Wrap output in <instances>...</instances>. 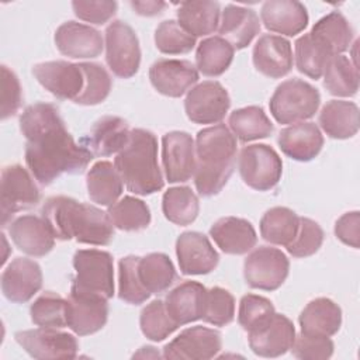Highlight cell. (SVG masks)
Returning a JSON list of instances; mask_svg holds the SVG:
<instances>
[{"label": "cell", "instance_id": "6da1fadb", "mask_svg": "<svg viewBox=\"0 0 360 360\" xmlns=\"http://www.w3.org/2000/svg\"><path fill=\"white\" fill-rule=\"evenodd\" d=\"M25 138V163L34 179L49 186L62 174L84 172L93 153L76 143L65 127L59 108L49 103H34L20 115Z\"/></svg>", "mask_w": 360, "mask_h": 360}, {"label": "cell", "instance_id": "7a4b0ae2", "mask_svg": "<svg viewBox=\"0 0 360 360\" xmlns=\"http://www.w3.org/2000/svg\"><path fill=\"white\" fill-rule=\"evenodd\" d=\"M41 217L60 240L75 239L79 243L105 246L114 238V225L108 212L72 197L48 198L41 208Z\"/></svg>", "mask_w": 360, "mask_h": 360}, {"label": "cell", "instance_id": "3957f363", "mask_svg": "<svg viewBox=\"0 0 360 360\" xmlns=\"http://www.w3.org/2000/svg\"><path fill=\"white\" fill-rule=\"evenodd\" d=\"M236 138L225 124L201 129L195 138L194 184L200 195L218 194L233 173Z\"/></svg>", "mask_w": 360, "mask_h": 360}, {"label": "cell", "instance_id": "277c9868", "mask_svg": "<svg viewBox=\"0 0 360 360\" xmlns=\"http://www.w3.org/2000/svg\"><path fill=\"white\" fill-rule=\"evenodd\" d=\"M114 166L128 191L134 194L149 195L165 186L158 162V139L148 129L131 131L128 143L114 159Z\"/></svg>", "mask_w": 360, "mask_h": 360}, {"label": "cell", "instance_id": "5b68a950", "mask_svg": "<svg viewBox=\"0 0 360 360\" xmlns=\"http://www.w3.org/2000/svg\"><path fill=\"white\" fill-rule=\"evenodd\" d=\"M319 104V91L308 82L294 77L276 87L269 108L278 124H297L314 117Z\"/></svg>", "mask_w": 360, "mask_h": 360}, {"label": "cell", "instance_id": "8992f818", "mask_svg": "<svg viewBox=\"0 0 360 360\" xmlns=\"http://www.w3.org/2000/svg\"><path fill=\"white\" fill-rule=\"evenodd\" d=\"M72 287L96 292L107 300L114 295V260L105 250L79 249L73 256Z\"/></svg>", "mask_w": 360, "mask_h": 360}, {"label": "cell", "instance_id": "52a82bcc", "mask_svg": "<svg viewBox=\"0 0 360 360\" xmlns=\"http://www.w3.org/2000/svg\"><path fill=\"white\" fill-rule=\"evenodd\" d=\"M239 174L245 184L257 191L274 188L283 174V162L278 153L266 143L245 146L238 158Z\"/></svg>", "mask_w": 360, "mask_h": 360}, {"label": "cell", "instance_id": "ba28073f", "mask_svg": "<svg viewBox=\"0 0 360 360\" xmlns=\"http://www.w3.org/2000/svg\"><path fill=\"white\" fill-rule=\"evenodd\" d=\"M105 62L110 70L121 79L136 75L141 65L139 41L125 21L115 20L105 28Z\"/></svg>", "mask_w": 360, "mask_h": 360}, {"label": "cell", "instance_id": "9c48e42d", "mask_svg": "<svg viewBox=\"0 0 360 360\" xmlns=\"http://www.w3.org/2000/svg\"><path fill=\"white\" fill-rule=\"evenodd\" d=\"M290 270L287 256L277 248L259 246L252 250L243 263V277L249 287L274 291L285 281Z\"/></svg>", "mask_w": 360, "mask_h": 360}, {"label": "cell", "instance_id": "30bf717a", "mask_svg": "<svg viewBox=\"0 0 360 360\" xmlns=\"http://www.w3.org/2000/svg\"><path fill=\"white\" fill-rule=\"evenodd\" d=\"M0 195L1 226H6L15 212L28 210L41 200L38 186L21 165H10L3 169Z\"/></svg>", "mask_w": 360, "mask_h": 360}, {"label": "cell", "instance_id": "8fae6325", "mask_svg": "<svg viewBox=\"0 0 360 360\" xmlns=\"http://www.w3.org/2000/svg\"><path fill=\"white\" fill-rule=\"evenodd\" d=\"M107 301L100 294L70 287L66 300V326L79 336L98 332L108 319Z\"/></svg>", "mask_w": 360, "mask_h": 360}, {"label": "cell", "instance_id": "7c38bea8", "mask_svg": "<svg viewBox=\"0 0 360 360\" xmlns=\"http://www.w3.org/2000/svg\"><path fill=\"white\" fill-rule=\"evenodd\" d=\"M15 342L34 359H75L77 356V339L58 328H42L18 330Z\"/></svg>", "mask_w": 360, "mask_h": 360}, {"label": "cell", "instance_id": "4fadbf2b", "mask_svg": "<svg viewBox=\"0 0 360 360\" xmlns=\"http://www.w3.org/2000/svg\"><path fill=\"white\" fill-rule=\"evenodd\" d=\"M231 105L226 89L217 80H205L188 90L184 100L187 118L194 124H218Z\"/></svg>", "mask_w": 360, "mask_h": 360}, {"label": "cell", "instance_id": "5bb4252c", "mask_svg": "<svg viewBox=\"0 0 360 360\" xmlns=\"http://www.w3.org/2000/svg\"><path fill=\"white\" fill-rule=\"evenodd\" d=\"M32 73L39 84L60 100H75L84 89V72L80 63L51 60L37 63Z\"/></svg>", "mask_w": 360, "mask_h": 360}, {"label": "cell", "instance_id": "9a60e30c", "mask_svg": "<svg viewBox=\"0 0 360 360\" xmlns=\"http://www.w3.org/2000/svg\"><path fill=\"white\" fill-rule=\"evenodd\" d=\"M222 349L221 333L205 326H191L180 332L163 347L165 359L208 360Z\"/></svg>", "mask_w": 360, "mask_h": 360}, {"label": "cell", "instance_id": "2e32d148", "mask_svg": "<svg viewBox=\"0 0 360 360\" xmlns=\"http://www.w3.org/2000/svg\"><path fill=\"white\" fill-rule=\"evenodd\" d=\"M162 162L169 183H183L194 176L195 142L184 131H172L162 138Z\"/></svg>", "mask_w": 360, "mask_h": 360}, {"label": "cell", "instance_id": "e0dca14e", "mask_svg": "<svg viewBox=\"0 0 360 360\" xmlns=\"http://www.w3.org/2000/svg\"><path fill=\"white\" fill-rule=\"evenodd\" d=\"M295 339L294 323L283 314L274 312L263 325L248 332L252 352L260 357H278L285 354Z\"/></svg>", "mask_w": 360, "mask_h": 360}, {"label": "cell", "instance_id": "ac0fdd59", "mask_svg": "<svg viewBox=\"0 0 360 360\" xmlns=\"http://www.w3.org/2000/svg\"><path fill=\"white\" fill-rule=\"evenodd\" d=\"M176 255L180 271L186 276L208 274L219 262V255L210 239L197 231L180 233L176 240Z\"/></svg>", "mask_w": 360, "mask_h": 360}, {"label": "cell", "instance_id": "d6986e66", "mask_svg": "<svg viewBox=\"0 0 360 360\" xmlns=\"http://www.w3.org/2000/svg\"><path fill=\"white\" fill-rule=\"evenodd\" d=\"M155 90L167 97H181L198 82V70L184 59H158L149 69Z\"/></svg>", "mask_w": 360, "mask_h": 360}, {"label": "cell", "instance_id": "ffe728a7", "mask_svg": "<svg viewBox=\"0 0 360 360\" xmlns=\"http://www.w3.org/2000/svg\"><path fill=\"white\" fill-rule=\"evenodd\" d=\"M42 287V271L35 260L15 257L1 274L3 295L15 304L30 301Z\"/></svg>", "mask_w": 360, "mask_h": 360}, {"label": "cell", "instance_id": "44dd1931", "mask_svg": "<svg viewBox=\"0 0 360 360\" xmlns=\"http://www.w3.org/2000/svg\"><path fill=\"white\" fill-rule=\"evenodd\" d=\"M55 45L62 55L73 59L97 58L104 48L101 32L77 21H66L58 27Z\"/></svg>", "mask_w": 360, "mask_h": 360}, {"label": "cell", "instance_id": "7402d4cb", "mask_svg": "<svg viewBox=\"0 0 360 360\" xmlns=\"http://www.w3.org/2000/svg\"><path fill=\"white\" fill-rule=\"evenodd\" d=\"M8 233L14 245L25 255L41 257L48 255L55 246V235L41 215H21L15 218Z\"/></svg>", "mask_w": 360, "mask_h": 360}, {"label": "cell", "instance_id": "603a6c76", "mask_svg": "<svg viewBox=\"0 0 360 360\" xmlns=\"http://www.w3.org/2000/svg\"><path fill=\"white\" fill-rule=\"evenodd\" d=\"M252 56L256 70L270 79L285 76L294 63L291 44L281 35H262L253 46Z\"/></svg>", "mask_w": 360, "mask_h": 360}, {"label": "cell", "instance_id": "cb8c5ba5", "mask_svg": "<svg viewBox=\"0 0 360 360\" xmlns=\"http://www.w3.org/2000/svg\"><path fill=\"white\" fill-rule=\"evenodd\" d=\"M131 129L128 122L115 115H105L94 122L90 132L80 139L93 156H111L128 143Z\"/></svg>", "mask_w": 360, "mask_h": 360}, {"label": "cell", "instance_id": "d4e9b609", "mask_svg": "<svg viewBox=\"0 0 360 360\" xmlns=\"http://www.w3.org/2000/svg\"><path fill=\"white\" fill-rule=\"evenodd\" d=\"M264 27L287 37H294L308 25V13L302 3L297 0H267L260 10Z\"/></svg>", "mask_w": 360, "mask_h": 360}, {"label": "cell", "instance_id": "484cf974", "mask_svg": "<svg viewBox=\"0 0 360 360\" xmlns=\"http://www.w3.org/2000/svg\"><path fill=\"white\" fill-rule=\"evenodd\" d=\"M207 288L198 281H183L176 285L165 300L169 316L179 325H187L201 319L204 312Z\"/></svg>", "mask_w": 360, "mask_h": 360}, {"label": "cell", "instance_id": "4316f807", "mask_svg": "<svg viewBox=\"0 0 360 360\" xmlns=\"http://www.w3.org/2000/svg\"><path fill=\"white\" fill-rule=\"evenodd\" d=\"M277 142L285 156L297 162H309L321 152L323 136L315 122L302 121L281 129Z\"/></svg>", "mask_w": 360, "mask_h": 360}, {"label": "cell", "instance_id": "83f0119b", "mask_svg": "<svg viewBox=\"0 0 360 360\" xmlns=\"http://www.w3.org/2000/svg\"><path fill=\"white\" fill-rule=\"evenodd\" d=\"M210 236L226 255H245L257 242L253 225L243 218L224 217L212 224Z\"/></svg>", "mask_w": 360, "mask_h": 360}, {"label": "cell", "instance_id": "f1b7e54d", "mask_svg": "<svg viewBox=\"0 0 360 360\" xmlns=\"http://www.w3.org/2000/svg\"><path fill=\"white\" fill-rule=\"evenodd\" d=\"M218 32L233 49H243L260 32L259 17L252 8L228 4L222 11Z\"/></svg>", "mask_w": 360, "mask_h": 360}, {"label": "cell", "instance_id": "f546056e", "mask_svg": "<svg viewBox=\"0 0 360 360\" xmlns=\"http://www.w3.org/2000/svg\"><path fill=\"white\" fill-rule=\"evenodd\" d=\"M301 333L330 338L340 329L342 309L325 297L315 298L307 304L298 318Z\"/></svg>", "mask_w": 360, "mask_h": 360}, {"label": "cell", "instance_id": "4dcf8cb0", "mask_svg": "<svg viewBox=\"0 0 360 360\" xmlns=\"http://www.w3.org/2000/svg\"><path fill=\"white\" fill-rule=\"evenodd\" d=\"M318 122L322 131L333 139H347L359 131V107L353 101L330 100L321 112Z\"/></svg>", "mask_w": 360, "mask_h": 360}, {"label": "cell", "instance_id": "1f68e13d", "mask_svg": "<svg viewBox=\"0 0 360 360\" xmlns=\"http://www.w3.org/2000/svg\"><path fill=\"white\" fill-rule=\"evenodd\" d=\"M90 200L103 207H111L122 194L124 181L115 166L108 160L96 162L86 176Z\"/></svg>", "mask_w": 360, "mask_h": 360}, {"label": "cell", "instance_id": "d6a6232c", "mask_svg": "<svg viewBox=\"0 0 360 360\" xmlns=\"http://www.w3.org/2000/svg\"><path fill=\"white\" fill-rule=\"evenodd\" d=\"M219 15L221 8L217 1H183L177 8V22L194 38L215 32Z\"/></svg>", "mask_w": 360, "mask_h": 360}, {"label": "cell", "instance_id": "836d02e7", "mask_svg": "<svg viewBox=\"0 0 360 360\" xmlns=\"http://www.w3.org/2000/svg\"><path fill=\"white\" fill-rule=\"evenodd\" d=\"M294 45L297 69L305 76L318 80L322 76L328 62L332 59V56H335L330 46L311 31L300 37Z\"/></svg>", "mask_w": 360, "mask_h": 360}, {"label": "cell", "instance_id": "e575fe53", "mask_svg": "<svg viewBox=\"0 0 360 360\" xmlns=\"http://www.w3.org/2000/svg\"><path fill=\"white\" fill-rule=\"evenodd\" d=\"M138 277L149 294H162L172 287L177 274L167 255L153 252L139 257Z\"/></svg>", "mask_w": 360, "mask_h": 360}, {"label": "cell", "instance_id": "d590c367", "mask_svg": "<svg viewBox=\"0 0 360 360\" xmlns=\"http://www.w3.org/2000/svg\"><path fill=\"white\" fill-rule=\"evenodd\" d=\"M231 132L240 142H250L267 138L273 134L274 127L264 110L259 105L238 108L231 112L228 120Z\"/></svg>", "mask_w": 360, "mask_h": 360}, {"label": "cell", "instance_id": "8d00e7d4", "mask_svg": "<svg viewBox=\"0 0 360 360\" xmlns=\"http://www.w3.org/2000/svg\"><path fill=\"white\" fill-rule=\"evenodd\" d=\"M300 217L287 207H273L260 219L262 238L273 245L288 246L298 233Z\"/></svg>", "mask_w": 360, "mask_h": 360}, {"label": "cell", "instance_id": "74e56055", "mask_svg": "<svg viewBox=\"0 0 360 360\" xmlns=\"http://www.w3.org/2000/svg\"><path fill=\"white\" fill-rule=\"evenodd\" d=\"M233 46L221 37L202 39L195 51V68L204 76L217 77L228 70L233 60Z\"/></svg>", "mask_w": 360, "mask_h": 360}, {"label": "cell", "instance_id": "f35d334b", "mask_svg": "<svg viewBox=\"0 0 360 360\" xmlns=\"http://www.w3.org/2000/svg\"><path fill=\"white\" fill-rule=\"evenodd\" d=\"M323 86L338 97H353L359 90V69L345 55H335L323 70Z\"/></svg>", "mask_w": 360, "mask_h": 360}, {"label": "cell", "instance_id": "ab89813d", "mask_svg": "<svg viewBox=\"0 0 360 360\" xmlns=\"http://www.w3.org/2000/svg\"><path fill=\"white\" fill-rule=\"evenodd\" d=\"M162 210L170 222L186 226L195 221L200 212V201L187 186L170 187L162 198Z\"/></svg>", "mask_w": 360, "mask_h": 360}, {"label": "cell", "instance_id": "60d3db41", "mask_svg": "<svg viewBox=\"0 0 360 360\" xmlns=\"http://www.w3.org/2000/svg\"><path fill=\"white\" fill-rule=\"evenodd\" d=\"M108 215L115 228L127 232L142 231L150 224V210L142 200L125 195L111 207Z\"/></svg>", "mask_w": 360, "mask_h": 360}, {"label": "cell", "instance_id": "b9f144b4", "mask_svg": "<svg viewBox=\"0 0 360 360\" xmlns=\"http://www.w3.org/2000/svg\"><path fill=\"white\" fill-rule=\"evenodd\" d=\"M311 32L321 37L335 55H342L349 49L354 34L347 18L339 11H330L319 18L314 24Z\"/></svg>", "mask_w": 360, "mask_h": 360}, {"label": "cell", "instance_id": "7bdbcfd3", "mask_svg": "<svg viewBox=\"0 0 360 360\" xmlns=\"http://www.w3.org/2000/svg\"><path fill=\"white\" fill-rule=\"evenodd\" d=\"M30 315L37 326L65 328L66 300L53 291H45L31 304Z\"/></svg>", "mask_w": 360, "mask_h": 360}, {"label": "cell", "instance_id": "ee69618b", "mask_svg": "<svg viewBox=\"0 0 360 360\" xmlns=\"http://www.w3.org/2000/svg\"><path fill=\"white\" fill-rule=\"evenodd\" d=\"M139 326L142 333L153 342H162L169 338L179 325L169 316L165 301L153 300L141 311Z\"/></svg>", "mask_w": 360, "mask_h": 360}, {"label": "cell", "instance_id": "f6af8a7d", "mask_svg": "<svg viewBox=\"0 0 360 360\" xmlns=\"http://www.w3.org/2000/svg\"><path fill=\"white\" fill-rule=\"evenodd\" d=\"M84 72V89L82 94L75 100L80 105H96L103 103L111 91V77L108 72L98 63L82 62Z\"/></svg>", "mask_w": 360, "mask_h": 360}, {"label": "cell", "instance_id": "bcb514c9", "mask_svg": "<svg viewBox=\"0 0 360 360\" xmlns=\"http://www.w3.org/2000/svg\"><path fill=\"white\" fill-rule=\"evenodd\" d=\"M139 256H125L118 263V297L127 304L139 305L150 294L143 288L138 277Z\"/></svg>", "mask_w": 360, "mask_h": 360}, {"label": "cell", "instance_id": "7dc6e473", "mask_svg": "<svg viewBox=\"0 0 360 360\" xmlns=\"http://www.w3.org/2000/svg\"><path fill=\"white\" fill-rule=\"evenodd\" d=\"M155 45L166 55L188 53L195 46V38L174 20L162 21L155 31Z\"/></svg>", "mask_w": 360, "mask_h": 360}, {"label": "cell", "instance_id": "c3c4849f", "mask_svg": "<svg viewBox=\"0 0 360 360\" xmlns=\"http://www.w3.org/2000/svg\"><path fill=\"white\" fill-rule=\"evenodd\" d=\"M235 318V298L233 295L222 288L212 287L207 290L204 312L201 319L214 326H225Z\"/></svg>", "mask_w": 360, "mask_h": 360}, {"label": "cell", "instance_id": "681fc988", "mask_svg": "<svg viewBox=\"0 0 360 360\" xmlns=\"http://www.w3.org/2000/svg\"><path fill=\"white\" fill-rule=\"evenodd\" d=\"M274 305L270 300L256 294H246L240 298L238 322L246 332L263 325L269 318L274 315Z\"/></svg>", "mask_w": 360, "mask_h": 360}, {"label": "cell", "instance_id": "f907efd6", "mask_svg": "<svg viewBox=\"0 0 360 360\" xmlns=\"http://www.w3.org/2000/svg\"><path fill=\"white\" fill-rule=\"evenodd\" d=\"M323 231L321 225L311 218L300 217V228L294 240L287 246V252L292 257H308L315 255L323 242Z\"/></svg>", "mask_w": 360, "mask_h": 360}, {"label": "cell", "instance_id": "816d5d0a", "mask_svg": "<svg viewBox=\"0 0 360 360\" xmlns=\"http://www.w3.org/2000/svg\"><path fill=\"white\" fill-rule=\"evenodd\" d=\"M335 345L330 338L301 333L295 336L291 353L302 360H325L333 354Z\"/></svg>", "mask_w": 360, "mask_h": 360}, {"label": "cell", "instance_id": "f5cc1de1", "mask_svg": "<svg viewBox=\"0 0 360 360\" xmlns=\"http://www.w3.org/2000/svg\"><path fill=\"white\" fill-rule=\"evenodd\" d=\"M72 8L75 15L86 22L103 25L108 20H111L117 11V1L111 0H98V1H83L75 0L72 1Z\"/></svg>", "mask_w": 360, "mask_h": 360}, {"label": "cell", "instance_id": "db71d44e", "mask_svg": "<svg viewBox=\"0 0 360 360\" xmlns=\"http://www.w3.org/2000/svg\"><path fill=\"white\" fill-rule=\"evenodd\" d=\"M1 120L14 115L22 103V91L17 75L6 65L1 66Z\"/></svg>", "mask_w": 360, "mask_h": 360}, {"label": "cell", "instance_id": "11a10c76", "mask_svg": "<svg viewBox=\"0 0 360 360\" xmlns=\"http://www.w3.org/2000/svg\"><path fill=\"white\" fill-rule=\"evenodd\" d=\"M335 235L342 243L359 249L360 212L350 211L343 214L335 224Z\"/></svg>", "mask_w": 360, "mask_h": 360}, {"label": "cell", "instance_id": "9f6ffc18", "mask_svg": "<svg viewBox=\"0 0 360 360\" xmlns=\"http://www.w3.org/2000/svg\"><path fill=\"white\" fill-rule=\"evenodd\" d=\"M134 11L143 17H155L163 13L166 8L165 1H156V0H146V1H131L129 3Z\"/></svg>", "mask_w": 360, "mask_h": 360}]
</instances>
